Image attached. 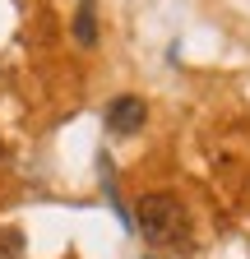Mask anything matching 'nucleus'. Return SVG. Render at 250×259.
I'll use <instances>...</instances> for the list:
<instances>
[{"label":"nucleus","mask_w":250,"mask_h":259,"mask_svg":"<svg viewBox=\"0 0 250 259\" xmlns=\"http://www.w3.org/2000/svg\"><path fill=\"white\" fill-rule=\"evenodd\" d=\"M74 42H79V47H98V14H93V0H79V14H74Z\"/></svg>","instance_id":"3"},{"label":"nucleus","mask_w":250,"mask_h":259,"mask_svg":"<svg viewBox=\"0 0 250 259\" xmlns=\"http://www.w3.org/2000/svg\"><path fill=\"white\" fill-rule=\"evenodd\" d=\"M0 259H23V232L19 227H0Z\"/></svg>","instance_id":"4"},{"label":"nucleus","mask_w":250,"mask_h":259,"mask_svg":"<svg viewBox=\"0 0 250 259\" xmlns=\"http://www.w3.org/2000/svg\"><path fill=\"white\" fill-rule=\"evenodd\" d=\"M0 153H5V144H0Z\"/></svg>","instance_id":"5"},{"label":"nucleus","mask_w":250,"mask_h":259,"mask_svg":"<svg viewBox=\"0 0 250 259\" xmlns=\"http://www.w3.org/2000/svg\"><path fill=\"white\" fill-rule=\"evenodd\" d=\"M135 227L144 232L148 245L158 250H195V227H190V213L176 194H144L139 208H135Z\"/></svg>","instance_id":"1"},{"label":"nucleus","mask_w":250,"mask_h":259,"mask_svg":"<svg viewBox=\"0 0 250 259\" xmlns=\"http://www.w3.org/2000/svg\"><path fill=\"white\" fill-rule=\"evenodd\" d=\"M107 130H111V135H135V130H144V120H148V107L139 102V97H130V93H125V97H116V102L107 107Z\"/></svg>","instance_id":"2"}]
</instances>
